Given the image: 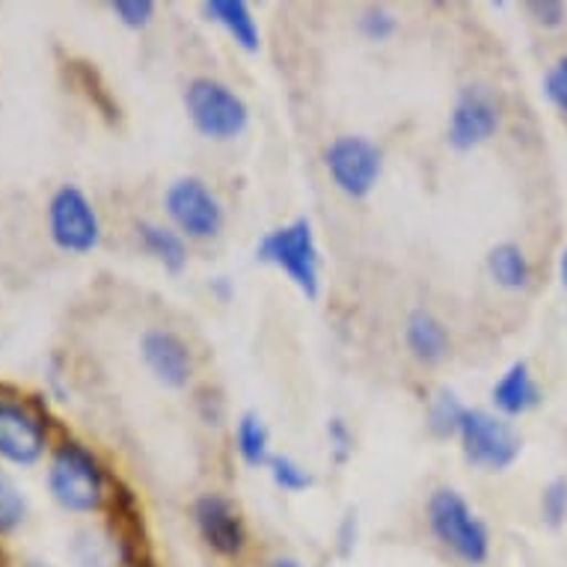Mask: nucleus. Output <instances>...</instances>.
Segmentation results:
<instances>
[{"label": "nucleus", "mask_w": 567, "mask_h": 567, "mask_svg": "<svg viewBox=\"0 0 567 567\" xmlns=\"http://www.w3.org/2000/svg\"><path fill=\"white\" fill-rule=\"evenodd\" d=\"M164 212L173 220V229L190 241H212L224 233V203L199 176L176 178L164 194Z\"/></svg>", "instance_id": "423d86ee"}, {"label": "nucleus", "mask_w": 567, "mask_h": 567, "mask_svg": "<svg viewBox=\"0 0 567 567\" xmlns=\"http://www.w3.org/2000/svg\"><path fill=\"white\" fill-rule=\"evenodd\" d=\"M185 111L194 128L208 140L226 143L241 137L250 125V107L233 86L215 78H194L185 86Z\"/></svg>", "instance_id": "20e7f679"}, {"label": "nucleus", "mask_w": 567, "mask_h": 567, "mask_svg": "<svg viewBox=\"0 0 567 567\" xmlns=\"http://www.w3.org/2000/svg\"><path fill=\"white\" fill-rule=\"evenodd\" d=\"M357 544V520H353V514H348L342 520V529H339V553L348 556Z\"/></svg>", "instance_id": "cd10ccee"}, {"label": "nucleus", "mask_w": 567, "mask_h": 567, "mask_svg": "<svg viewBox=\"0 0 567 567\" xmlns=\"http://www.w3.org/2000/svg\"><path fill=\"white\" fill-rule=\"evenodd\" d=\"M466 408L461 404V399L455 395V390H443L434 392V399L429 401V431L437 440L455 437L457 429H461V419H464Z\"/></svg>", "instance_id": "6ab92c4d"}, {"label": "nucleus", "mask_w": 567, "mask_h": 567, "mask_svg": "<svg viewBox=\"0 0 567 567\" xmlns=\"http://www.w3.org/2000/svg\"><path fill=\"white\" fill-rule=\"evenodd\" d=\"M540 514L544 520L558 529L567 520V478H553L540 493Z\"/></svg>", "instance_id": "4be33fe9"}, {"label": "nucleus", "mask_w": 567, "mask_h": 567, "mask_svg": "<svg viewBox=\"0 0 567 567\" xmlns=\"http://www.w3.org/2000/svg\"><path fill=\"white\" fill-rule=\"evenodd\" d=\"M268 567H300L295 558H277V561H270Z\"/></svg>", "instance_id": "7c9ffc66"}, {"label": "nucleus", "mask_w": 567, "mask_h": 567, "mask_svg": "<svg viewBox=\"0 0 567 567\" xmlns=\"http://www.w3.org/2000/svg\"><path fill=\"white\" fill-rule=\"evenodd\" d=\"M404 342H408L413 360L434 365L449 353V330L434 312L416 309V312H410L408 324H404Z\"/></svg>", "instance_id": "4468645a"}, {"label": "nucleus", "mask_w": 567, "mask_h": 567, "mask_svg": "<svg viewBox=\"0 0 567 567\" xmlns=\"http://www.w3.org/2000/svg\"><path fill=\"white\" fill-rule=\"evenodd\" d=\"M194 523L205 547L224 558H238L247 549V526L241 512L220 493H203L194 503Z\"/></svg>", "instance_id": "9b49d317"}, {"label": "nucleus", "mask_w": 567, "mask_h": 567, "mask_svg": "<svg viewBox=\"0 0 567 567\" xmlns=\"http://www.w3.org/2000/svg\"><path fill=\"white\" fill-rule=\"evenodd\" d=\"M155 0H113L111 12L116 19L131 30L150 28L152 19H155Z\"/></svg>", "instance_id": "5701e85b"}, {"label": "nucleus", "mask_w": 567, "mask_h": 567, "mask_svg": "<svg viewBox=\"0 0 567 567\" xmlns=\"http://www.w3.org/2000/svg\"><path fill=\"white\" fill-rule=\"evenodd\" d=\"M526 10L532 12V19L544 24V28H558L561 21H565V3H558V0H532L526 3Z\"/></svg>", "instance_id": "bb28decb"}, {"label": "nucleus", "mask_w": 567, "mask_h": 567, "mask_svg": "<svg viewBox=\"0 0 567 567\" xmlns=\"http://www.w3.org/2000/svg\"><path fill=\"white\" fill-rule=\"evenodd\" d=\"M487 270H491V279L499 286V289L520 291L529 286L532 279V265L526 259L523 247H517L514 241L496 244L491 252H487Z\"/></svg>", "instance_id": "f3484780"}, {"label": "nucleus", "mask_w": 567, "mask_h": 567, "mask_svg": "<svg viewBox=\"0 0 567 567\" xmlns=\"http://www.w3.org/2000/svg\"><path fill=\"white\" fill-rule=\"evenodd\" d=\"M48 233L63 252L86 256L102 241V220L90 196L75 185L56 187L48 203Z\"/></svg>", "instance_id": "0eeeda50"}, {"label": "nucleus", "mask_w": 567, "mask_h": 567, "mask_svg": "<svg viewBox=\"0 0 567 567\" xmlns=\"http://www.w3.org/2000/svg\"><path fill=\"white\" fill-rule=\"evenodd\" d=\"M3 390V386H0ZM48 413L0 395V457L7 464L33 466L48 449Z\"/></svg>", "instance_id": "1a4fd4ad"}, {"label": "nucleus", "mask_w": 567, "mask_h": 567, "mask_svg": "<svg viewBox=\"0 0 567 567\" xmlns=\"http://www.w3.org/2000/svg\"><path fill=\"white\" fill-rule=\"evenodd\" d=\"M431 535L440 547H446L464 565H482L491 556V532L487 523L470 508L464 496L455 487H437L429 496L425 508Z\"/></svg>", "instance_id": "7ed1b4c3"}, {"label": "nucleus", "mask_w": 567, "mask_h": 567, "mask_svg": "<svg viewBox=\"0 0 567 567\" xmlns=\"http://www.w3.org/2000/svg\"><path fill=\"white\" fill-rule=\"evenodd\" d=\"M215 291L220 295V298H229V282H226V277H217L215 279Z\"/></svg>", "instance_id": "c756f323"}, {"label": "nucleus", "mask_w": 567, "mask_h": 567, "mask_svg": "<svg viewBox=\"0 0 567 567\" xmlns=\"http://www.w3.org/2000/svg\"><path fill=\"white\" fill-rule=\"evenodd\" d=\"M457 440H461V452L464 461L475 470L484 473H499L520 457V434L514 431V425L499 413L482 408H466L461 429H457Z\"/></svg>", "instance_id": "39448f33"}, {"label": "nucleus", "mask_w": 567, "mask_h": 567, "mask_svg": "<svg viewBox=\"0 0 567 567\" xmlns=\"http://www.w3.org/2000/svg\"><path fill=\"white\" fill-rule=\"evenodd\" d=\"M491 401L493 408L499 410V416L512 419V416H523V413H529L540 404V386L535 383V374H532L529 363H512L503 372V378L493 383L491 390Z\"/></svg>", "instance_id": "ddd939ff"}, {"label": "nucleus", "mask_w": 567, "mask_h": 567, "mask_svg": "<svg viewBox=\"0 0 567 567\" xmlns=\"http://www.w3.org/2000/svg\"><path fill=\"white\" fill-rule=\"evenodd\" d=\"M140 357L152 378L169 390H185L194 378V351L190 344L167 327H150L140 339Z\"/></svg>", "instance_id": "f8f14e48"}, {"label": "nucleus", "mask_w": 567, "mask_h": 567, "mask_svg": "<svg viewBox=\"0 0 567 567\" xmlns=\"http://www.w3.org/2000/svg\"><path fill=\"white\" fill-rule=\"evenodd\" d=\"M327 437H330V449H333L336 464H344L353 452V434L348 429V422L339 416H333L327 422Z\"/></svg>", "instance_id": "a878e982"}, {"label": "nucleus", "mask_w": 567, "mask_h": 567, "mask_svg": "<svg viewBox=\"0 0 567 567\" xmlns=\"http://www.w3.org/2000/svg\"><path fill=\"white\" fill-rule=\"evenodd\" d=\"M324 167L344 196L365 199L381 182L383 152L363 134H342L324 150Z\"/></svg>", "instance_id": "6e6552de"}, {"label": "nucleus", "mask_w": 567, "mask_h": 567, "mask_svg": "<svg viewBox=\"0 0 567 567\" xmlns=\"http://www.w3.org/2000/svg\"><path fill=\"white\" fill-rule=\"evenodd\" d=\"M235 449L247 466H265L270 464V434L265 419L259 413H241L238 422H235Z\"/></svg>", "instance_id": "a211bd4d"}, {"label": "nucleus", "mask_w": 567, "mask_h": 567, "mask_svg": "<svg viewBox=\"0 0 567 567\" xmlns=\"http://www.w3.org/2000/svg\"><path fill=\"white\" fill-rule=\"evenodd\" d=\"M503 125V107L487 86H466L449 116V146L470 152L482 146Z\"/></svg>", "instance_id": "9d476101"}, {"label": "nucleus", "mask_w": 567, "mask_h": 567, "mask_svg": "<svg viewBox=\"0 0 567 567\" xmlns=\"http://www.w3.org/2000/svg\"><path fill=\"white\" fill-rule=\"evenodd\" d=\"M203 16L220 24L235 39V45L244 48L247 54L259 51L261 30L256 19H252L250 3H244V0H205Z\"/></svg>", "instance_id": "2eb2a0df"}, {"label": "nucleus", "mask_w": 567, "mask_h": 567, "mask_svg": "<svg viewBox=\"0 0 567 567\" xmlns=\"http://www.w3.org/2000/svg\"><path fill=\"white\" fill-rule=\"evenodd\" d=\"M395 28H399V21H395V16L390 10H383V7H369L360 16V33L365 39H372V42H386L395 33Z\"/></svg>", "instance_id": "b1692460"}, {"label": "nucleus", "mask_w": 567, "mask_h": 567, "mask_svg": "<svg viewBox=\"0 0 567 567\" xmlns=\"http://www.w3.org/2000/svg\"><path fill=\"white\" fill-rule=\"evenodd\" d=\"M268 466H270V478H274V484L282 487V491L300 493V491H307V487H312V473H309L303 464H298L295 457L274 455Z\"/></svg>", "instance_id": "412c9836"}, {"label": "nucleus", "mask_w": 567, "mask_h": 567, "mask_svg": "<svg viewBox=\"0 0 567 567\" xmlns=\"http://www.w3.org/2000/svg\"><path fill=\"white\" fill-rule=\"evenodd\" d=\"M48 491L72 514L102 512L107 503V473L102 461L78 440H63L48 464Z\"/></svg>", "instance_id": "f257e3e1"}, {"label": "nucleus", "mask_w": 567, "mask_h": 567, "mask_svg": "<svg viewBox=\"0 0 567 567\" xmlns=\"http://www.w3.org/2000/svg\"><path fill=\"white\" fill-rule=\"evenodd\" d=\"M28 517V499L10 475L0 470V535H10Z\"/></svg>", "instance_id": "aec40b11"}, {"label": "nucleus", "mask_w": 567, "mask_h": 567, "mask_svg": "<svg viewBox=\"0 0 567 567\" xmlns=\"http://www.w3.org/2000/svg\"><path fill=\"white\" fill-rule=\"evenodd\" d=\"M558 277H561V286L567 289V247L561 250V256H558Z\"/></svg>", "instance_id": "c85d7f7f"}, {"label": "nucleus", "mask_w": 567, "mask_h": 567, "mask_svg": "<svg viewBox=\"0 0 567 567\" xmlns=\"http://www.w3.org/2000/svg\"><path fill=\"white\" fill-rule=\"evenodd\" d=\"M256 259L282 270L303 298L316 300L321 295V250L309 217H295L291 224L270 229L256 244Z\"/></svg>", "instance_id": "f03ea898"}, {"label": "nucleus", "mask_w": 567, "mask_h": 567, "mask_svg": "<svg viewBox=\"0 0 567 567\" xmlns=\"http://www.w3.org/2000/svg\"><path fill=\"white\" fill-rule=\"evenodd\" d=\"M544 93L567 116V56H558L544 78Z\"/></svg>", "instance_id": "393cba45"}, {"label": "nucleus", "mask_w": 567, "mask_h": 567, "mask_svg": "<svg viewBox=\"0 0 567 567\" xmlns=\"http://www.w3.org/2000/svg\"><path fill=\"white\" fill-rule=\"evenodd\" d=\"M137 238L143 250L155 256L167 270L178 274L187 265V241L185 235H178L173 226L152 224V220H140Z\"/></svg>", "instance_id": "dca6fc26"}]
</instances>
